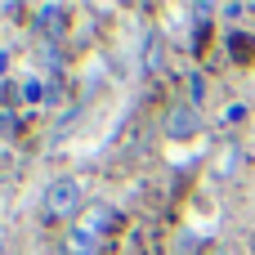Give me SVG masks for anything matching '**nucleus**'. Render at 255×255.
<instances>
[{
	"label": "nucleus",
	"instance_id": "obj_1",
	"mask_svg": "<svg viewBox=\"0 0 255 255\" xmlns=\"http://www.w3.org/2000/svg\"><path fill=\"white\" fill-rule=\"evenodd\" d=\"M81 197H85L81 179L63 175V179H54V184L45 188V211H49V215H72V211L81 206Z\"/></svg>",
	"mask_w": 255,
	"mask_h": 255
},
{
	"label": "nucleus",
	"instance_id": "obj_2",
	"mask_svg": "<svg viewBox=\"0 0 255 255\" xmlns=\"http://www.w3.org/2000/svg\"><path fill=\"white\" fill-rule=\"evenodd\" d=\"M202 130V117H197V108H170V117H166V134L170 139H193Z\"/></svg>",
	"mask_w": 255,
	"mask_h": 255
},
{
	"label": "nucleus",
	"instance_id": "obj_3",
	"mask_svg": "<svg viewBox=\"0 0 255 255\" xmlns=\"http://www.w3.org/2000/svg\"><path fill=\"white\" fill-rule=\"evenodd\" d=\"M112 224H117V211H112V206H94V211L85 215V224H81L76 233H85L90 242H99V238H103V233H108Z\"/></svg>",
	"mask_w": 255,
	"mask_h": 255
},
{
	"label": "nucleus",
	"instance_id": "obj_4",
	"mask_svg": "<svg viewBox=\"0 0 255 255\" xmlns=\"http://www.w3.org/2000/svg\"><path fill=\"white\" fill-rule=\"evenodd\" d=\"M9 130H13V117H9V112H0V134H9Z\"/></svg>",
	"mask_w": 255,
	"mask_h": 255
},
{
	"label": "nucleus",
	"instance_id": "obj_5",
	"mask_svg": "<svg viewBox=\"0 0 255 255\" xmlns=\"http://www.w3.org/2000/svg\"><path fill=\"white\" fill-rule=\"evenodd\" d=\"M215 255H233V251H215Z\"/></svg>",
	"mask_w": 255,
	"mask_h": 255
}]
</instances>
